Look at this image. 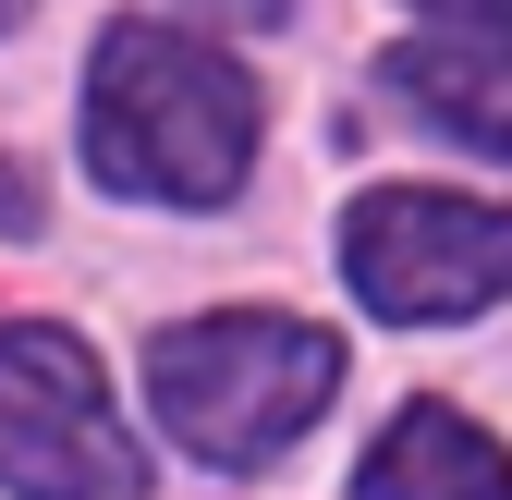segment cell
Returning a JSON list of instances; mask_svg holds the SVG:
<instances>
[{"label": "cell", "mask_w": 512, "mask_h": 500, "mask_svg": "<svg viewBox=\"0 0 512 500\" xmlns=\"http://www.w3.org/2000/svg\"><path fill=\"white\" fill-rule=\"evenodd\" d=\"M86 171L110 196L220 208L256 171V74L183 25H110L86 61Z\"/></svg>", "instance_id": "1"}, {"label": "cell", "mask_w": 512, "mask_h": 500, "mask_svg": "<svg viewBox=\"0 0 512 500\" xmlns=\"http://www.w3.org/2000/svg\"><path fill=\"white\" fill-rule=\"evenodd\" d=\"M342 391V342L317 318H269V305H232V318H183L147 342V403L196 464H269L293 452Z\"/></svg>", "instance_id": "2"}, {"label": "cell", "mask_w": 512, "mask_h": 500, "mask_svg": "<svg viewBox=\"0 0 512 500\" xmlns=\"http://www.w3.org/2000/svg\"><path fill=\"white\" fill-rule=\"evenodd\" d=\"M342 281L366 293V318L439 330L512 293V208L488 196H439V183H378L342 220Z\"/></svg>", "instance_id": "3"}, {"label": "cell", "mask_w": 512, "mask_h": 500, "mask_svg": "<svg viewBox=\"0 0 512 500\" xmlns=\"http://www.w3.org/2000/svg\"><path fill=\"white\" fill-rule=\"evenodd\" d=\"M0 488L13 500H135L147 452L122 440V415L98 391V354L49 318L0 330Z\"/></svg>", "instance_id": "4"}, {"label": "cell", "mask_w": 512, "mask_h": 500, "mask_svg": "<svg viewBox=\"0 0 512 500\" xmlns=\"http://www.w3.org/2000/svg\"><path fill=\"white\" fill-rule=\"evenodd\" d=\"M354 500H512V452L452 403H403L354 464Z\"/></svg>", "instance_id": "5"}, {"label": "cell", "mask_w": 512, "mask_h": 500, "mask_svg": "<svg viewBox=\"0 0 512 500\" xmlns=\"http://www.w3.org/2000/svg\"><path fill=\"white\" fill-rule=\"evenodd\" d=\"M378 74H391V98L427 110L439 135L512 159V37H403Z\"/></svg>", "instance_id": "6"}, {"label": "cell", "mask_w": 512, "mask_h": 500, "mask_svg": "<svg viewBox=\"0 0 512 500\" xmlns=\"http://www.w3.org/2000/svg\"><path fill=\"white\" fill-rule=\"evenodd\" d=\"M415 13H439L452 37H512V0H415Z\"/></svg>", "instance_id": "7"}, {"label": "cell", "mask_w": 512, "mask_h": 500, "mask_svg": "<svg viewBox=\"0 0 512 500\" xmlns=\"http://www.w3.org/2000/svg\"><path fill=\"white\" fill-rule=\"evenodd\" d=\"M0 232H37V183H25V159H0Z\"/></svg>", "instance_id": "8"}, {"label": "cell", "mask_w": 512, "mask_h": 500, "mask_svg": "<svg viewBox=\"0 0 512 500\" xmlns=\"http://www.w3.org/2000/svg\"><path fill=\"white\" fill-rule=\"evenodd\" d=\"M208 13H293V0H208Z\"/></svg>", "instance_id": "9"}, {"label": "cell", "mask_w": 512, "mask_h": 500, "mask_svg": "<svg viewBox=\"0 0 512 500\" xmlns=\"http://www.w3.org/2000/svg\"><path fill=\"white\" fill-rule=\"evenodd\" d=\"M13 25H25V0H0V37H13Z\"/></svg>", "instance_id": "10"}]
</instances>
